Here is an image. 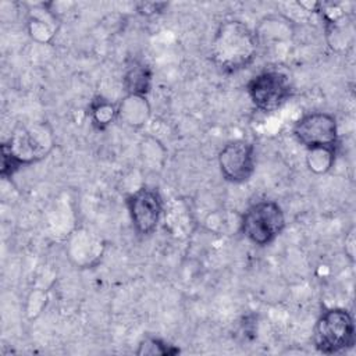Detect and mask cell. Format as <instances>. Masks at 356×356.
<instances>
[{
    "instance_id": "1",
    "label": "cell",
    "mask_w": 356,
    "mask_h": 356,
    "mask_svg": "<svg viewBox=\"0 0 356 356\" xmlns=\"http://www.w3.org/2000/svg\"><path fill=\"white\" fill-rule=\"evenodd\" d=\"M259 43L253 29L238 19H228L218 25L210 46L214 65L225 74L238 72L249 67L257 56Z\"/></svg>"
},
{
    "instance_id": "2",
    "label": "cell",
    "mask_w": 356,
    "mask_h": 356,
    "mask_svg": "<svg viewBox=\"0 0 356 356\" xmlns=\"http://www.w3.org/2000/svg\"><path fill=\"white\" fill-rule=\"evenodd\" d=\"M1 146L19 167H24L46 159L56 146V136L47 121L31 122L18 127Z\"/></svg>"
},
{
    "instance_id": "3",
    "label": "cell",
    "mask_w": 356,
    "mask_h": 356,
    "mask_svg": "<svg viewBox=\"0 0 356 356\" xmlns=\"http://www.w3.org/2000/svg\"><path fill=\"white\" fill-rule=\"evenodd\" d=\"M356 331L352 314L342 307L325 310L314 325V346L324 355H335L355 345Z\"/></svg>"
},
{
    "instance_id": "4",
    "label": "cell",
    "mask_w": 356,
    "mask_h": 356,
    "mask_svg": "<svg viewBox=\"0 0 356 356\" xmlns=\"http://www.w3.org/2000/svg\"><path fill=\"white\" fill-rule=\"evenodd\" d=\"M239 227L253 245L267 246L284 231L285 214L277 202L260 200L246 209Z\"/></svg>"
},
{
    "instance_id": "5",
    "label": "cell",
    "mask_w": 356,
    "mask_h": 356,
    "mask_svg": "<svg viewBox=\"0 0 356 356\" xmlns=\"http://www.w3.org/2000/svg\"><path fill=\"white\" fill-rule=\"evenodd\" d=\"M246 92L256 108L270 113L291 97L292 85L285 72L268 70L253 76L246 85Z\"/></svg>"
},
{
    "instance_id": "6",
    "label": "cell",
    "mask_w": 356,
    "mask_h": 356,
    "mask_svg": "<svg viewBox=\"0 0 356 356\" xmlns=\"http://www.w3.org/2000/svg\"><path fill=\"white\" fill-rule=\"evenodd\" d=\"M292 134L296 140L306 149H330L338 147V124L337 118L325 111H314L300 117Z\"/></svg>"
},
{
    "instance_id": "7",
    "label": "cell",
    "mask_w": 356,
    "mask_h": 356,
    "mask_svg": "<svg viewBox=\"0 0 356 356\" xmlns=\"http://www.w3.org/2000/svg\"><path fill=\"white\" fill-rule=\"evenodd\" d=\"M125 206L136 234L150 235L156 231L164 211L163 197L156 188L140 186L125 197Z\"/></svg>"
},
{
    "instance_id": "8",
    "label": "cell",
    "mask_w": 356,
    "mask_h": 356,
    "mask_svg": "<svg viewBox=\"0 0 356 356\" xmlns=\"http://www.w3.org/2000/svg\"><path fill=\"white\" fill-rule=\"evenodd\" d=\"M222 178L232 184L246 182L254 172V146L245 139H235L222 146L217 156Z\"/></svg>"
},
{
    "instance_id": "9",
    "label": "cell",
    "mask_w": 356,
    "mask_h": 356,
    "mask_svg": "<svg viewBox=\"0 0 356 356\" xmlns=\"http://www.w3.org/2000/svg\"><path fill=\"white\" fill-rule=\"evenodd\" d=\"M26 28L35 42L42 44L51 43L58 29L57 14L49 8V4H43L42 8H33L28 14Z\"/></svg>"
},
{
    "instance_id": "10",
    "label": "cell",
    "mask_w": 356,
    "mask_h": 356,
    "mask_svg": "<svg viewBox=\"0 0 356 356\" xmlns=\"http://www.w3.org/2000/svg\"><path fill=\"white\" fill-rule=\"evenodd\" d=\"M150 114V103L142 95H125L117 104V120L131 128H142L149 121Z\"/></svg>"
},
{
    "instance_id": "11",
    "label": "cell",
    "mask_w": 356,
    "mask_h": 356,
    "mask_svg": "<svg viewBox=\"0 0 356 356\" xmlns=\"http://www.w3.org/2000/svg\"><path fill=\"white\" fill-rule=\"evenodd\" d=\"M292 22V19L284 15H271L263 18L253 31L259 46L291 39L293 35Z\"/></svg>"
},
{
    "instance_id": "12",
    "label": "cell",
    "mask_w": 356,
    "mask_h": 356,
    "mask_svg": "<svg viewBox=\"0 0 356 356\" xmlns=\"http://www.w3.org/2000/svg\"><path fill=\"white\" fill-rule=\"evenodd\" d=\"M153 72L152 68L139 60H132L124 71L122 85L127 95L146 96L152 88Z\"/></svg>"
},
{
    "instance_id": "13",
    "label": "cell",
    "mask_w": 356,
    "mask_h": 356,
    "mask_svg": "<svg viewBox=\"0 0 356 356\" xmlns=\"http://www.w3.org/2000/svg\"><path fill=\"white\" fill-rule=\"evenodd\" d=\"M70 254L78 264H90L92 259H96L102 254L100 241L90 235V232L78 229L71 236Z\"/></svg>"
},
{
    "instance_id": "14",
    "label": "cell",
    "mask_w": 356,
    "mask_h": 356,
    "mask_svg": "<svg viewBox=\"0 0 356 356\" xmlns=\"http://www.w3.org/2000/svg\"><path fill=\"white\" fill-rule=\"evenodd\" d=\"M89 114L92 124L99 131H103L117 120V104L102 96H96L89 104Z\"/></svg>"
},
{
    "instance_id": "15",
    "label": "cell",
    "mask_w": 356,
    "mask_h": 356,
    "mask_svg": "<svg viewBox=\"0 0 356 356\" xmlns=\"http://www.w3.org/2000/svg\"><path fill=\"white\" fill-rule=\"evenodd\" d=\"M335 154L337 152L330 149H307L306 164L312 172L323 175L334 167Z\"/></svg>"
},
{
    "instance_id": "16",
    "label": "cell",
    "mask_w": 356,
    "mask_h": 356,
    "mask_svg": "<svg viewBox=\"0 0 356 356\" xmlns=\"http://www.w3.org/2000/svg\"><path fill=\"white\" fill-rule=\"evenodd\" d=\"M156 156H163L165 157V150L163 147V145L154 139V138H145L142 142H140V156H142V160L145 164L149 165V168H156L157 167H163L164 164V160H160Z\"/></svg>"
},
{
    "instance_id": "17",
    "label": "cell",
    "mask_w": 356,
    "mask_h": 356,
    "mask_svg": "<svg viewBox=\"0 0 356 356\" xmlns=\"http://www.w3.org/2000/svg\"><path fill=\"white\" fill-rule=\"evenodd\" d=\"M179 353V349L174 345L156 338V337H146L140 341L136 355H175Z\"/></svg>"
},
{
    "instance_id": "18",
    "label": "cell",
    "mask_w": 356,
    "mask_h": 356,
    "mask_svg": "<svg viewBox=\"0 0 356 356\" xmlns=\"http://www.w3.org/2000/svg\"><path fill=\"white\" fill-rule=\"evenodd\" d=\"M168 4L167 3H138L136 8L138 13L146 17H152L156 14H160Z\"/></svg>"
},
{
    "instance_id": "19",
    "label": "cell",
    "mask_w": 356,
    "mask_h": 356,
    "mask_svg": "<svg viewBox=\"0 0 356 356\" xmlns=\"http://www.w3.org/2000/svg\"><path fill=\"white\" fill-rule=\"evenodd\" d=\"M355 243H356V238H355V227H352L349 229V232L345 236V254L348 256V259L353 263L355 261Z\"/></svg>"
}]
</instances>
